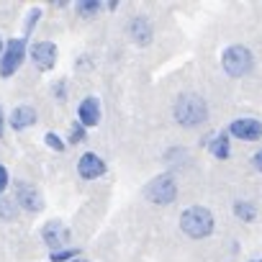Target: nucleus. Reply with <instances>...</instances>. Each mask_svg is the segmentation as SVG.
Returning a JSON list of instances; mask_svg holds the SVG:
<instances>
[{"instance_id": "f257e3e1", "label": "nucleus", "mask_w": 262, "mask_h": 262, "mask_svg": "<svg viewBox=\"0 0 262 262\" xmlns=\"http://www.w3.org/2000/svg\"><path fill=\"white\" fill-rule=\"evenodd\" d=\"M172 118L183 128H198L208 121V103L195 93H183L172 103Z\"/></svg>"}, {"instance_id": "f03ea898", "label": "nucleus", "mask_w": 262, "mask_h": 262, "mask_svg": "<svg viewBox=\"0 0 262 262\" xmlns=\"http://www.w3.org/2000/svg\"><path fill=\"white\" fill-rule=\"evenodd\" d=\"M180 229L190 239H208L216 229V219L206 206H188L180 213Z\"/></svg>"}, {"instance_id": "7ed1b4c3", "label": "nucleus", "mask_w": 262, "mask_h": 262, "mask_svg": "<svg viewBox=\"0 0 262 262\" xmlns=\"http://www.w3.org/2000/svg\"><path fill=\"white\" fill-rule=\"evenodd\" d=\"M221 67L229 77H244L254 67V54L244 44H231L221 52Z\"/></svg>"}, {"instance_id": "20e7f679", "label": "nucleus", "mask_w": 262, "mask_h": 262, "mask_svg": "<svg viewBox=\"0 0 262 262\" xmlns=\"http://www.w3.org/2000/svg\"><path fill=\"white\" fill-rule=\"evenodd\" d=\"M26 57H29V41L24 36L6 41L3 57H0V77H3V80L13 77L21 70V64L26 62Z\"/></svg>"}, {"instance_id": "39448f33", "label": "nucleus", "mask_w": 262, "mask_h": 262, "mask_svg": "<svg viewBox=\"0 0 262 262\" xmlns=\"http://www.w3.org/2000/svg\"><path fill=\"white\" fill-rule=\"evenodd\" d=\"M178 193H180L178 180H175L170 172L157 175V178L149 180L147 188H144V198H147L149 203H155V206H170V203L178 198Z\"/></svg>"}, {"instance_id": "423d86ee", "label": "nucleus", "mask_w": 262, "mask_h": 262, "mask_svg": "<svg viewBox=\"0 0 262 262\" xmlns=\"http://www.w3.org/2000/svg\"><path fill=\"white\" fill-rule=\"evenodd\" d=\"M13 201L26 213H39L44 208V195L26 180H13Z\"/></svg>"}, {"instance_id": "0eeeda50", "label": "nucleus", "mask_w": 262, "mask_h": 262, "mask_svg": "<svg viewBox=\"0 0 262 262\" xmlns=\"http://www.w3.org/2000/svg\"><path fill=\"white\" fill-rule=\"evenodd\" d=\"M226 134L231 139H239V142H259L262 139V121L252 118V116L234 118L229 123V128H226Z\"/></svg>"}, {"instance_id": "6e6552de", "label": "nucleus", "mask_w": 262, "mask_h": 262, "mask_svg": "<svg viewBox=\"0 0 262 262\" xmlns=\"http://www.w3.org/2000/svg\"><path fill=\"white\" fill-rule=\"evenodd\" d=\"M126 36L134 44H139V47H147L155 39V24L144 13H137V16H131L128 24H126Z\"/></svg>"}, {"instance_id": "1a4fd4ad", "label": "nucleus", "mask_w": 262, "mask_h": 262, "mask_svg": "<svg viewBox=\"0 0 262 262\" xmlns=\"http://www.w3.org/2000/svg\"><path fill=\"white\" fill-rule=\"evenodd\" d=\"M29 59L39 72H49L57 64V44L54 41H34L29 47Z\"/></svg>"}, {"instance_id": "9d476101", "label": "nucleus", "mask_w": 262, "mask_h": 262, "mask_svg": "<svg viewBox=\"0 0 262 262\" xmlns=\"http://www.w3.org/2000/svg\"><path fill=\"white\" fill-rule=\"evenodd\" d=\"M41 239H44V244L54 252V249H64V247H70V242H72V231H70L62 221H47V224L41 226Z\"/></svg>"}, {"instance_id": "9b49d317", "label": "nucleus", "mask_w": 262, "mask_h": 262, "mask_svg": "<svg viewBox=\"0 0 262 262\" xmlns=\"http://www.w3.org/2000/svg\"><path fill=\"white\" fill-rule=\"evenodd\" d=\"M108 172V165H105V160L100 157V155H95V152H85L80 160H77V175L82 178V180H98V178H103Z\"/></svg>"}, {"instance_id": "f8f14e48", "label": "nucleus", "mask_w": 262, "mask_h": 262, "mask_svg": "<svg viewBox=\"0 0 262 262\" xmlns=\"http://www.w3.org/2000/svg\"><path fill=\"white\" fill-rule=\"evenodd\" d=\"M100 116H103V111H100V100L95 95H88L80 100V105H77V123L80 126L93 128L100 123Z\"/></svg>"}, {"instance_id": "ddd939ff", "label": "nucleus", "mask_w": 262, "mask_h": 262, "mask_svg": "<svg viewBox=\"0 0 262 262\" xmlns=\"http://www.w3.org/2000/svg\"><path fill=\"white\" fill-rule=\"evenodd\" d=\"M36 121H39V113H36L34 105H16L11 111V116H8V126L13 131H24V128L34 126Z\"/></svg>"}, {"instance_id": "4468645a", "label": "nucleus", "mask_w": 262, "mask_h": 262, "mask_svg": "<svg viewBox=\"0 0 262 262\" xmlns=\"http://www.w3.org/2000/svg\"><path fill=\"white\" fill-rule=\"evenodd\" d=\"M203 147H208V152L216 160H229V155H231V137L226 134V131H216V134H208L203 139Z\"/></svg>"}, {"instance_id": "2eb2a0df", "label": "nucleus", "mask_w": 262, "mask_h": 262, "mask_svg": "<svg viewBox=\"0 0 262 262\" xmlns=\"http://www.w3.org/2000/svg\"><path fill=\"white\" fill-rule=\"evenodd\" d=\"M231 211H234V216L239 219V221H244V224H252V221H257V206L252 203V201H234V206H231Z\"/></svg>"}, {"instance_id": "dca6fc26", "label": "nucleus", "mask_w": 262, "mask_h": 262, "mask_svg": "<svg viewBox=\"0 0 262 262\" xmlns=\"http://www.w3.org/2000/svg\"><path fill=\"white\" fill-rule=\"evenodd\" d=\"M75 8L82 18H93V16L100 13V8H105V3H100V0H80Z\"/></svg>"}, {"instance_id": "f3484780", "label": "nucleus", "mask_w": 262, "mask_h": 262, "mask_svg": "<svg viewBox=\"0 0 262 262\" xmlns=\"http://www.w3.org/2000/svg\"><path fill=\"white\" fill-rule=\"evenodd\" d=\"M18 216V206L13 198H6V195H0V219L3 221H16Z\"/></svg>"}, {"instance_id": "a211bd4d", "label": "nucleus", "mask_w": 262, "mask_h": 262, "mask_svg": "<svg viewBox=\"0 0 262 262\" xmlns=\"http://www.w3.org/2000/svg\"><path fill=\"white\" fill-rule=\"evenodd\" d=\"M77 257H80V249H75V247H64V249L49 252V262H72Z\"/></svg>"}, {"instance_id": "6ab92c4d", "label": "nucleus", "mask_w": 262, "mask_h": 262, "mask_svg": "<svg viewBox=\"0 0 262 262\" xmlns=\"http://www.w3.org/2000/svg\"><path fill=\"white\" fill-rule=\"evenodd\" d=\"M85 139H88V128L80 126V123H72L70 134H67V144H82Z\"/></svg>"}, {"instance_id": "aec40b11", "label": "nucleus", "mask_w": 262, "mask_h": 262, "mask_svg": "<svg viewBox=\"0 0 262 262\" xmlns=\"http://www.w3.org/2000/svg\"><path fill=\"white\" fill-rule=\"evenodd\" d=\"M44 142H47V147L54 149V152H64V149H67V142H62V137H57L54 131H47V134H44Z\"/></svg>"}, {"instance_id": "412c9836", "label": "nucleus", "mask_w": 262, "mask_h": 262, "mask_svg": "<svg viewBox=\"0 0 262 262\" xmlns=\"http://www.w3.org/2000/svg\"><path fill=\"white\" fill-rule=\"evenodd\" d=\"M8 188H11V172L6 165H0V195H6Z\"/></svg>"}, {"instance_id": "4be33fe9", "label": "nucleus", "mask_w": 262, "mask_h": 262, "mask_svg": "<svg viewBox=\"0 0 262 262\" xmlns=\"http://www.w3.org/2000/svg\"><path fill=\"white\" fill-rule=\"evenodd\" d=\"M52 93H54V98H57L59 103H64V100H67V82L59 80L57 85H52Z\"/></svg>"}, {"instance_id": "5701e85b", "label": "nucleus", "mask_w": 262, "mask_h": 262, "mask_svg": "<svg viewBox=\"0 0 262 262\" xmlns=\"http://www.w3.org/2000/svg\"><path fill=\"white\" fill-rule=\"evenodd\" d=\"M252 167H254L257 172H262V149H257V152L252 155Z\"/></svg>"}, {"instance_id": "b1692460", "label": "nucleus", "mask_w": 262, "mask_h": 262, "mask_svg": "<svg viewBox=\"0 0 262 262\" xmlns=\"http://www.w3.org/2000/svg\"><path fill=\"white\" fill-rule=\"evenodd\" d=\"M6 134V116H3V105H0V139Z\"/></svg>"}, {"instance_id": "393cba45", "label": "nucleus", "mask_w": 262, "mask_h": 262, "mask_svg": "<svg viewBox=\"0 0 262 262\" xmlns=\"http://www.w3.org/2000/svg\"><path fill=\"white\" fill-rule=\"evenodd\" d=\"M3 49H6V41H3V36H0V57H3Z\"/></svg>"}, {"instance_id": "a878e982", "label": "nucleus", "mask_w": 262, "mask_h": 262, "mask_svg": "<svg viewBox=\"0 0 262 262\" xmlns=\"http://www.w3.org/2000/svg\"><path fill=\"white\" fill-rule=\"evenodd\" d=\"M72 262H90V259H85V257H77V259H72Z\"/></svg>"}, {"instance_id": "bb28decb", "label": "nucleus", "mask_w": 262, "mask_h": 262, "mask_svg": "<svg viewBox=\"0 0 262 262\" xmlns=\"http://www.w3.org/2000/svg\"><path fill=\"white\" fill-rule=\"evenodd\" d=\"M252 262H262V259H252Z\"/></svg>"}]
</instances>
